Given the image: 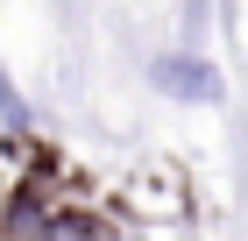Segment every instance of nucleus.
<instances>
[{
  "label": "nucleus",
  "instance_id": "obj_1",
  "mask_svg": "<svg viewBox=\"0 0 248 241\" xmlns=\"http://www.w3.org/2000/svg\"><path fill=\"white\" fill-rule=\"evenodd\" d=\"M149 78H156L170 99H220V71H213L206 57H156Z\"/></svg>",
  "mask_w": 248,
  "mask_h": 241
}]
</instances>
